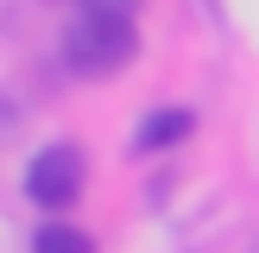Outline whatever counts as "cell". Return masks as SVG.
<instances>
[{
	"label": "cell",
	"instance_id": "obj_1",
	"mask_svg": "<svg viewBox=\"0 0 259 253\" xmlns=\"http://www.w3.org/2000/svg\"><path fill=\"white\" fill-rule=\"evenodd\" d=\"M63 57H70L76 76H114L139 57V25L133 7H82L70 25H63Z\"/></svg>",
	"mask_w": 259,
	"mask_h": 253
},
{
	"label": "cell",
	"instance_id": "obj_2",
	"mask_svg": "<svg viewBox=\"0 0 259 253\" xmlns=\"http://www.w3.org/2000/svg\"><path fill=\"white\" fill-rule=\"evenodd\" d=\"M82 177H89L82 152H76L70 139H57V146H38L32 158H25V196L45 215H57V209H70V202L82 196Z\"/></svg>",
	"mask_w": 259,
	"mask_h": 253
},
{
	"label": "cell",
	"instance_id": "obj_3",
	"mask_svg": "<svg viewBox=\"0 0 259 253\" xmlns=\"http://www.w3.org/2000/svg\"><path fill=\"white\" fill-rule=\"evenodd\" d=\"M190 133H196V108H152V114H139V126H133V152L184 146Z\"/></svg>",
	"mask_w": 259,
	"mask_h": 253
},
{
	"label": "cell",
	"instance_id": "obj_4",
	"mask_svg": "<svg viewBox=\"0 0 259 253\" xmlns=\"http://www.w3.org/2000/svg\"><path fill=\"white\" fill-rule=\"evenodd\" d=\"M32 253H95V240H89V228H76V222H45L32 234Z\"/></svg>",
	"mask_w": 259,
	"mask_h": 253
}]
</instances>
